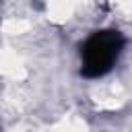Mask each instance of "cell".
Masks as SVG:
<instances>
[{"mask_svg":"<svg viewBox=\"0 0 132 132\" xmlns=\"http://www.w3.org/2000/svg\"><path fill=\"white\" fill-rule=\"evenodd\" d=\"M120 35L118 33H97L85 45V74L97 76L111 68L120 52Z\"/></svg>","mask_w":132,"mask_h":132,"instance_id":"1","label":"cell"}]
</instances>
